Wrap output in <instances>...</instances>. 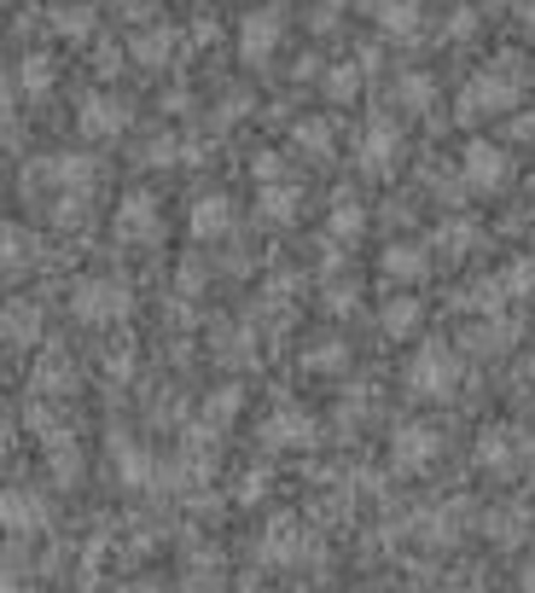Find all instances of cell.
I'll list each match as a JSON object with an SVG mask.
<instances>
[{
  "label": "cell",
  "instance_id": "1",
  "mask_svg": "<svg viewBox=\"0 0 535 593\" xmlns=\"http://www.w3.org/2000/svg\"><path fill=\"white\" fill-rule=\"evenodd\" d=\"M402 384H407V396H419V402H448L454 391H460V355H454V344L425 338L414 355H407Z\"/></svg>",
  "mask_w": 535,
  "mask_h": 593
},
{
  "label": "cell",
  "instance_id": "18",
  "mask_svg": "<svg viewBox=\"0 0 535 593\" xmlns=\"http://www.w3.org/2000/svg\"><path fill=\"white\" fill-rule=\"evenodd\" d=\"M169 53H175V36H169V30H140V36L129 41V59H135V65H146V70L169 65Z\"/></svg>",
  "mask_w": 535,
  "mask_h": 593
},
{
  "label": "cell",
  "instance_id": "31",
  "mask_svg": "<svg viewBox=\"0 0 535 593\" xmlns=\"http://www.w3.org/2000/svg\"><path fill=\"white\" fill-rule=\"evenodd\" d=\"M506 344H513V326H501V320H483V326H472V349L495 355V349H506Z\"/></svg>",
  "mask_w": 535,
  "mask_h": 593
},
{
  "label": "cell",
  "instance_id": "5",
  "mask_svg": "<svg viewBox=\"0 0 535 593\" xmlns=\"http://www.w3.org/2000/svg\"><path fill=\"white\" fill-rule=\"evenodd\" d=\"M513 180V151L495 146V140H472L466 158H460V187L466 192H501Z\"/></svg>",
  "mask_w": 535,
  "mask_h": 593
},
{
  "label": "cell",
  "instance_id": "6",
  "mask_svg": "<svg viewBox=\"0 0 535 593\" xmlns=\"http://www.w3.org/2000/svg\"><path fill=\"white\" fill-rule=\"evenodd\" d=\"M76 128H82V140H117L122 128H129V99L117 93H82V106H76Z\"/></svg>",
  "mask_w": 535,
  "mask_h": 593
},
{
  "label": "cell",
  "instance_id": "4",
  "mask_svg": "<svg viewBox=\"0 0 535 593\" xmlns=\"http://www.w3.org/2000/svg\"><path fill=\"white\" fill-rule=\"evenodd\" d=\"M529 436L524 431H513V425H489L477 436V466L489 472V477H518L524 466H529Z\"/></svg>",
  "mask_w": 535,
  "mask_h": 593
},
{
  "label": "cell",
  "instance_id": "30",
  "mask_svg": "<svg viewBox=\"0 0 535 593\" xmlns=\"http://www.w3.org/2000/svg\"><path fill=\"white\" fill-rule=\"evenodd\" d=\"M472 239H477V227H472V221H448V227H443V234H437L443 256H454V263H460V256L472 250Z\"/></svg>",
  "mask_w": 535,
  "mask_h": 593
},
{
  "label": "cell",
  "instance_id": "25",
  "mask_svg": "<svg viewBox=\"0 0 535 593\" xmlns=\"http://www.w3.org/2000/svg\"><path fill=\"white\" fill-rule=\"evenodd\" d=\"M297 187H262V221H279V227H286V221H297Z\"/></svg>",
  "mask_w": 535,
  "mask_h": 593
},
{
  "label": "cell",
  "instance_id": "19",
  "mask_svg": "<svg viewBox=\"0 0 535 593\" xmlns=\"http://www.w3.org/2000/svg\"><path fill=\"white\" fill-rule=\"evenodd\" d=\"M36 391H47V396H65V391H76V367L53 349V355H41V367H36Z\"/></svg>",
  "mask_w": 535,
  "mask_h": 593
},
{
  "label": "cell",
  "instance_id": "26",
  "mask_svg": "<svg viewBox=\"0 0 535 593\" xmlns=\"http://www.w3.org/2000/svg\"><path fill=\"white\" fill-rule=\"evenodd\" d=\"M396 93H402V106L419 117V111H430V99H437V82H430V76H419V70H414V76H402V88H396Z\"/></svg>",
  "mask_w": 535,
  "mask_h": 593
},
{
  "label": "cell",
  "instance_id": "23",
  "mask_svg": "<svg viewBox=\"0 0 535 593\" xmlns=\"http://www.w3.org/2000/svg\"><path fill=\"white\" fill-rule=\"evenodd\" d=\"M355 93H361V59H355V65H338V70H326V99H333V106H349Z\"/></svg>",
  "mask_w": 535,
  "mask_h": 593
},
{
  "label": "cell",
  "instance_id": "22",
  "mask_svg": "<svg viewBox=\"0 0 535 593\" xmlns=\"http://www.w3.org/2000/svg\"><path fill=\"white\" fill-rule=\"evenodd\" d=\"M489 541H495V547H518V541H524V512L518 506H495L489 512Z\"/></svg>",
  "mask_w": 535,
  "mask_h": 593
},
{
  "label": "cell",
  "instance_id": "3",
  "mask_svg": "<svg viewBox=\"0 0 535 593\" xmlns=\"http://www.w3.org/2000/svg\"><path fill=\"white\" fill-rule=\"evenodd\" d=\"M70 308H76V320H82V326H117V320H129L135 291L122 286V279L93 274V279H82V286H76Z\"/></svg>",
  "mask_w": 535,
  "mask_h": 593
},
{
  "label": "cell",
  "instance_id": "38",
  "mask_svg": "<svg viewBox=\"0 0 535 593\" xmlns=\"http://www.w3.org/2000/svg\"><path fill=\"white\" fill-rule=\"evenodd\" d=\"M7 99H12V82L0 76V117H7Z\"/></svg>",
  "mask_w": 535,
  "mask_h": 593
},
{
  "label": "cell",
  "instance_id": "37",
  "mask_svg": "<svg viewBox=\"0 0 535 593\" xmlns=\"http://www.w3.org/2000/svg\"><path fill=\"white\" fill-rule=\"evenodd\" d=\"M518 593H535V559H529L524 571H518Z\"/></svg>",
  "mask_w": 535,
  "mask_h": 593
},
{
  "label": "cell",
  "instance_id": "35",
  "mask_svg": "<svg viewBox=\"0 0 535 593\" xmlns=\"http://www.w3.org/2000/svg\"><path fill=\"white\" fill-rule=\"evenodd\" d=\"M472 36V12H460V18H448V41H466Z\"/></svg>",
  "mask_w": 535,
  "mask_h": 593
},
{
  "label": "cell",
  "instance_id": "9",
  "mask_svg": "<svg viewBox=\"0 0 535 593\" xmlns=\"http://www.w3.org/2000/svg\"><path fill=\"white\" fill-rule=\"evenodd\" d=\"M262 443L297 454V448H315L320 443V425H315V414H303V407H274V414L262 419Z\"/></svg>",
  "mask_w": 535,
  "mask_h": 593
},
{
  "label": "cell",
  "instance_id": "24",
  "mask_svg": "<svg viewBox=\"0 0 535 593\" xmlns=\"http://www.w3.org/2000/svg\"><path fill=\"white\" fill-rule=\"evenodd\" d=\"M18 88H23V93H36V99H41V93H53V59L30 53V59L18 65Z\"/></svg>",
  "mask_w": 535,
  "mask_h": 593
},
{
  "label": "cell",
  "instance_id": "41",
  "mask_svg": "<svg viewBox=\"0 0 535 593\" xmlns=\"http://www.w3.org/2000/svg\"><path fill=\"white\" fill-rule=\"evenodd\" d=\"M122 593H158V587H122Z\"/></svg>",
  "mask_w": 535,
  "mask_h": 593
},
{
  "label": "cell",
  "instance_id": "42",
  "mask_svg": "<svg viewBox=\"0 0 535 593\" xmlns=\"http://www.w3.org/2000/svg\"><path fill=\"white\" fill-rule=\"evenodd\" d=\"M529 384H535V355H529Z\"/></svg>",
  "mask_w": 535,
  "mask_h": 593
},
{
  "label": "cell",
  "instance_id": "28",
  "mask_svg": "<svg viewBox=\"0 0 535 593\" xmlns=\"http://www.w3.org/2000/svg\"><path fill=\"white\" fill-rule=\"evenodd\" d=\"M117 472H122V483H146L151 477V459H146V448H129V443H117Z\"/></svg>",
  "mask_w": 535,
  "mask_h": 593
},
{
  "label": "cell",
  "instance_id": "11",
  "mask_svg": "<svg viewBox=\"0 0 535 593\" xmlns=\"http://www.w3.org/2000/svg\"><path fill=\"white\" fill-rule=\"evenodd\" d=\"M279 36H286V18H279L274 7L245 12V30H239V53H245V65H268V59L279 53Z\"/></svg>",
  "mask_w": 535,
  "mask_h": 593
},
{
  "label": "cell",
  "instance_id": "33",
  "mask_svg": "<svg viewBox=\"0 0 535 593\" xmlns=\"http://www.w3.org/2000/svg\"><path fill=\"white\" fill-rule=\"evenodd\" d=\"M0 326H7L12 338H23V332H36V308H12V315L0 320Z\"/></svg>",
  "mask_w": 535,
  "mask_h": 593
},
{
  "label": "cell",
  "instance_id": "20",
  "mask_svg": "<svg viewBox=\"0 0 535 593\" xmlns=\"http://www.w3.org/2000/svg\"><path fill=\"white\" fill-rule=\"evenodd\" d=\"M326 227H333V239H361V227H367V210H361V198H338L333 204V216H326Z\"/></svg>",
  "mask_w": 535,
  "mask_h": 593
},
{
  "label": "cell",
  "instance_id": "17",
  "mask_svg": "<svg viewBox=\"0 0 535 593\" xmlns=\"http://www.w3.org/2000/svg\"><path fill=\"white\" fill-rule=\"evenodd\" d=\"M419 320H425V308H419V297H407V291H396L385 303V315H378L385 338H407V332H419Z\"/></svg>",
  "mask_w": 535,
  "mask_h": 593
},
{
  "label": "cell",
  "instance_id": "40",
  "mask_svg": "<svg viewBox=\"0 0 535 593\" xmlns=\"http://www.w3.org/2000/svg\"><path fill=\"white\" fill-rule=\"evenodd\" d=\"M477 7H489V12H501V7H506V0H477Z\"/></svg>",
  "mask_w": 535,
  "mask_h": 593
},
{
  "label": "cell",
  "instance_id": "16",
  "mask_svg": "<svg viewBox=\"0 0 535 593\" xmlns=\"http://www.w3.org/2000/svg\"><path fill=\"white\" fill-rule=\"evenodd\" d=\"M291 140H297L303 158H315V164H326V158H333V146H338V135H333V122H326V117H303L291 128Z\"/></svg>",
  "mask_w": 535,
  "mask_h": 593
},
{
  "label": "cell",
  "instance_id": "7",
  "mask_svg": "<svg viewBox=\"0 0 535 593\" xmlns=\"http://www.w3.org/2000/svg\"><path fill=\"white\" fill-rule=\"evenodd\" d=\"M437 454H443L437 425H402V431L390 436V466H396V472H407V477H419Z\"/></svg>",
  "mask_w": 535,
  "mask_h": 593
},
{
  "label": "cell",
  "instance_id": "2",
  "mask_svg": "<svg viewBox=\"0 0 535 593\" xmlns=\"http://www.w3.org/2000/svg\"><path fill=\"white\" fill-rule=\"evenodd\" d=\"M518 99H524V82H518V70H477L472 82L454 93V117L460 122H483V117H506V111H518Z\"/></svg>",
  "mask_w": 535,
  "mask_h": 593
},
{
  "label": "cell",
  "instance_id": "10",
  "mask_svg": "<svg viewBox=\"0 0 535 593\" xmlns=\"http://www.w3.org/2000/svg\"><path fill=\"white\" fill-rule=\"evenodd\" d=\"M355 158H361V169L367 175H396V164H402V128L390 122V117H373L367 122V135H361V151H355Z\"/></svg>",
  "mask_w": 535,
  "mask_h": 593
},
{
  "label": "cell",
  "instance_id": "8",
  "mask_svg": "<svg viewBox=\"0 0 535 593\" xmlns=\"http://www.w3.org/2000/svg\"><path fill=\"white\" fill-rule=\"evenodd\" d=\"M117 239L122 245H158L164 239V210L151 192H129L117 210Z\"/></svg>",
  "mask_w": 535,
  "mask_h": 593
},
{
  "label": "cell",
  "instance_id": "29",
  "mask_svg": "<svg viewBox=\"0 0 535 593\" xmlns=\"http://www.w3.org/2000/svg\"><path fill=\"white\" fill-rule=\"evenodd\" d=\"M59 36H70V41H88L93 36V7H59Z\"/></svg>",
  "mask_w": 535,
  "mask_h": 593
},
{
  "label": "cell",
  "instance_id": "15",
  "mask_svg": "<svg viewBox=\"0 0 535 593\" xmlns=\"http://www.w3.org/2000/svg\"><path fill=\"white\" fill-rule=\"evenodd\" d=\"M0 524H7V530H41L47 506L30 495V488H0Z\"/></svg>",
  "mask_w": 535,
  "mask_h": 593
},
{
  "label": "cell",
  "instance_id": "27",
  "mask_svg": "<svg viewBox=\"0 0 535 593\" xmlns=\"http://www.w3.org/2000/svg\"><path fill=\"white\" fill-rule=\"evenodd\" d=\"M23 263H30V234L0 221V268H23Z\"/></svg>",
  "mask_w": 535,
  "mask_h": 593
},
{
  "label": "cell",
  "instance_id": "12",
  "mask_svg": "<svg viewBox=\"0 0 535 593\" xmlns=\"http://www.w3.org/2000/svg\"><path fill=\"white\" fill-rule=\"evenodd\" d=\"M378 268H385V279H396V286H419V279L430 274V250L414 245V239H396V245H385Z\"/></svg>",
  "mask_w": 535,
  "mask_h": 593
},
{
  "label": "cell",
  "instance_id": "13",
  "mask_svg": "<svg viewBox=\"0 0 535 593\" xmlns=\"http://www.w3.org/2000/svg\"><path fill=\"white\" fill-rule=\"evenodd\" d=\"M187 227H192V239H221V234H234V198L227 192H204L198 204H192V216H187Z\"/></svg>",
  "mask_w": 535,
  "mask_h": 593
},
{
  "label": "cell",
  "instance_id": "36",
  "mask_svg": "<svg viewBox=\"0 0 535 593\" xmlns=\"http://www.w3.org/2000/svg\"><path fill=\"white\" fill-rule=\"evenodd\" d=\"M518 30L535 41V0H524V12H518Z\"/></svg>",
  "mask_w": 535,
  "mask_h": 593
},
{
  "label": "cell",
  "instance_id": "32",
  "mask_svg": "<svg viewBox=\"0 0 535 593\" xmlns=\"http://www.w3.org/2000/svg\"><path fill=\"white\" fill-rule=\"evenodd\" d=\"M234 414H239V391H216V396H210V419H221V425H227Z\"/></svg>",
  "mask_w": 535,
  "mask_h": 593
},
{
  "label": "cell",
  "instance_id": "14",
  "mask_svg": "<svg viewBox=\"0 0 535 593\" xmlns=\"http://www.w3.org/2000/svg\"><path fill=\"white\" fill-rule=\"evenodd\" d=\"M315 547L303 541V530L291 524V518H274L268 524V535H262V564H303Z\"/></svg>",
  "mask_w": 535,
  "mask_h": 593
},
{
  "label": "cell",
  "instance_id": "34",
  "mask_svg": "<svg viewBox=\"0 0 535 593\" xmlns=\"http://www.w3.org/2000/svg\"><path fill=\"white\" fill-rule=\"evenodd\" d=\"M279 169H286V164H279V158H274V151H262V158H257V164H250V175H257V180H262V187H268V180H279Z\"/></svg>",
  "mask_w": 535,
  "mask_h": 593
},
{
  "label": "cell",
  "instance_id": "39",
  "mask_svg": "<svg viewBox=\"0 0 535 593\" xmlns=\"http://www.w3.org/2000/svg\"><path fill=\"white\" fill-rule=\"evenodd\" d=\"M12 140H18V128H12V122H0V146H12Z\"/></svg>",
  "mask_w": 535,
  "mask_h": 593
},
{
  "label": "cell",
  "instance_id": "21",
  "mask_svg": "<svg viewBox=\"0 0 535 593\" xmlns=\"http://www.w3.org/2000/svg\"><path fill=\"white\" fill-rule=\"evenodd\" d=\"M373 18H378V30H385V36H414L419 30V7H414V0H385Z\"/></svg>",
  "mask_w": 535,
  "mask_h": 593
}]
</instances>
